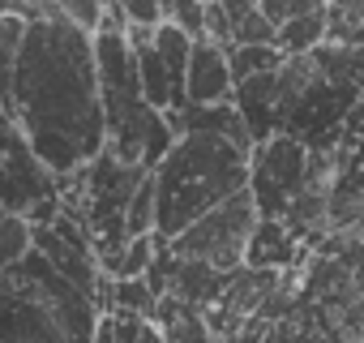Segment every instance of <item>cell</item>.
<instances>
[{"label":"cell","instance_id":"1","mask_svg":"<svg viewBox=\"0 0 364 343\" xmlns=\"http://www.w3.org/2000/svg\"><path fill=\"white\" fill-rule=\"evenodd\" d=\"M26 31L5 95V116L52 181H65L107 146L90 35L73 31L56 5H22Z\"/></svg>","mask_w":364,"mask_h":343},{"label":"cell","instance_id":"2","mask_svg":"<svg viewBox=\"0 0 364 343\" xmlns=\"http://www.w3.org/2000/svg\"><path fill=\"white\" fill-rule=\"evenodd\" d=\"M253 150L215 137V133H180L167 154L154 163V236L171 241L240 189H249Z\"/></svg>","mask_w":364,"mask_h":343},{"label":"cell","instance_id":"3","mask_svg":"<svg viewBox=\"0 0 364 343\" xmlns=\"http://www.w3.org/2000/svg\"><path fill=\"white\" fill-rule=\"evenodd\" d=\"M99 305L35 249L0 270V343H95Z\"/></svg>","mask_w":364,"mask_h":343},{"label":"cell","instance_id":"4","mask_svg":"<svg viewBox=\"0 0 364 343\" xmlns=\"http://www.w3.org/2000/svg\"><path fill=\"white\" fill-rule=\"evenodd\" d=\"M95 73H99V103H103V137H107V154L154 172V163L167 154V146L176 142L167 120L141 99L137 86V69H133V48L124 39V31H95Z\"/></svg>","mask_w":364,"mask_h":343},{"label":"cell","instance_id":"5","mask_svg":"<svg viewBox=\"0 0 364 343\" xmlns=\"http://www.w3.org/2000/svg\"><path fill=\"white\" fill-rule=\"evenodd\" d=\"M253 228H257V202L249 189H240L236 198H228L223 206H215L210 215L189 223L180 236H171L167 253L180 262H198V266H210L219 275H232L245 266V249H249Z\"/></svg>","mask_w":364,"mask_h":343},{"label":"cell","instance_id":"6","mask_svg":"<svg viewBox=\"0 0 364 343\" xmlns=\"http://www.w3.org/2000/svg\"><path fill=\"white\" fill-rule=\"evenodd\" d=\"M215 103H232L228 52L215 43H193L185 69V107H215Z\"/></svg>","mask_w":364,"mask_h":343},{"label":"cell","instance_id":"7","mask_svg":"<svg viewBox=\"0 0 364 343\" xmlns=\"http://www.w3.org/2000/svg\"><path fill=\"white\" fill-rule=\"evenodd\" d=\"M146 322L159 330L163 343H215V334L206 326V309H193L176 296H159Z\"/></svg>","mask_w":364,"mask_h":343},{"label":"cell","instance_id":"8","mask_svg":"<svg viewBox=\"0 0 364 343\" xmlns=\"http://www.w3.org/2000/svg\"><path fill=\"white\" fill-rule=\"evenodd\" d=\"M296 253V241L287 232L283 219H257L253 236H249V249H245V266L253 270H287Z\"/></svg>","mask_w":364,"mask_h":343},{"label":"cell","instance_id":"9","mask_svg":"<svg viewBox=\"0 0 364 343\" xmlns=\"http://www.w3.org/2000/svg\"><path fill=\"white\" fill-rule=\"evenodd\" d=\"M22 31H26V18H22V5H0V112H5V95H9V78H14V65H18V48H22Z\"/></svg>","mask_w":364,"mask_h":343},{"label":"cell","instance_id":"10","mask_svg":"<svg viewBox=\"0 0 364 343\" xmlns=\"http://www.w3.org/2000/svg\"><path fill=\"white\" fill-rule=\"evenodd\" d=\"M283 52L279 48H228V69H232V86L257 78V73H270L279 69Z\"/></svg>","mask_w":364,"mask_h":343},{"label":"cell","instance_id":"11","mask_svg":"<svg viewBox=\"0 0 364 343\" xmlns=\"http://www.w3.org/2000/svg\"><path fill=\"white\" fill-rule=\"evenodd\" d=\"M31 253V223L18 215V211H5L0 206V270L14 266L18 258Z\"/></svg>","mask_w":364,"mask_h":343},{"label":"cell","instance_id":"12","mask_svg":"<svg viewBox=\"0 0 364 343\" xmlns=\"http://www.w3.org/2000/svg\"><path fill=\"white\" fill-rule=\"evenodd\" d=\"M150 232H154V185H150V172H146L141 185L129 198V211H124V236L137 241V236H150Z\"/></svg>","mask_w":364,"mask_h":343},{"label":"cell","instance_id":"13","mask_svg":"<svg viewBox=\"0 0 364 343\" xmlns=\"http://www.w3.org/2000/svg\"><path fill=\"white\" fill-rule=\"evenodd\" d=\"M5 129H9V116H5V112H0V137H5Z\"/></svg>","mask_w":364,"mask_h":343}]
</instances>
